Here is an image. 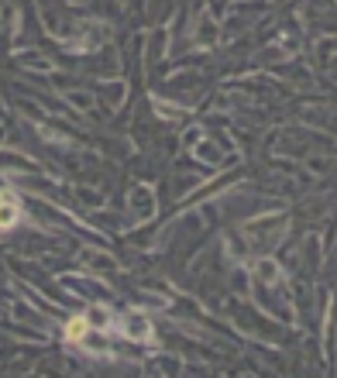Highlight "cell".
<instances>
[{
  "label": "cell",
  "instance_id": "6da1fadb",
  "mask_svg": "<svg viewBox=\"0 0 337 378\" xmlns=\"http://www.w3.org/2000/svg\"><path fill=\"white\" fill-rule=\"evenodd\" d=\"M124 337L148 340V337H152V323L141 317V313H128V317H124Z\"/></svg>",
  "mask_w": 337,
  "mask_h": 378
},
{
  "label": "cell",
  "instance_id": "7a4b0ae2",
  "mask_svg": "<svg viewBox=\"0 0 337 378\" xmlns=\"http://www.w3.org/2000/svg\"><path fill=\"white\" fill-rule=\"evenodd\" d=\"M18 224V203L11 196H0V227H14Z\"/></svg>",
  "mask_w": 337,
  "mask_h": 378
}]
</instances>
